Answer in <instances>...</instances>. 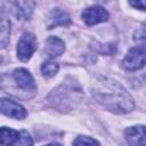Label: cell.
Returning <instances> with one entry per match:
<instances>
[{
  "mask_svg": "<svg viewBox=\"0 0 146 146\" xmlns=\"http://www.w3.org/2000/svg\"><path fill=\"white\" fill-rule=\"evenodd\" d=\"M145 64V50L144 46L131 48L122 60V66L128 71H136Z\"/></svg>",
  "mask_w": 146,
  "mask_h": 146,
  "instance_id": "cell-4",
  "label": "cell"
},
{
  "mask_svg": "<svg viewBox=\"0 0 146 146\" xmlns=\"http://www.w3.org/2000/svg\"><path fill=\"white\" fill-rule=\"evenodd\" d=\"M59 70V65L55 62V60H46L42 65H41V73L43 74V76L46 78H52L57 74Z\"/></svg>",
  "mask_w": 146,
  "mask_h": 146,
  "instance_id": "cell-13",
  "label": "cell"
},
{
  "mask_svg": "<svg viewBox=\"0 0 146 146\" xmlns=\"http://www.w3.org/2000/svg\"><path fill=\"white\" fill-rule=\"evenodd\" d=\"M125 139L132 146H145V127L132 125L124 131Z\"/></svg>",
  "mask_w": 146,
  "mask_h": 146,
  "instance_id": "cell-8",
  "label": "cell"
},
{
  "mask_svg": "<svg viewBox=\"0 0 146 146\" xmlns=\"http://www.w3.org/2000/svg\"><path fill=\"white\" fill-rule=\"evenodd\" d=\"M9 6V10L17 19H29L35 3L33 1H13L7 3Z\"/></svg>",
  "mask_w": 146,
  "mask_h": 146,
  "instance_id": "cell-7",
  "label": "cell"
},
{
  "mask_svg": "<svg viewBox=\"0 0 146 146\" xmlns=\"http://www.w3.org/2000/svg\"><path fill=\"white\" fill-rule=\"evenodd\" d=\"M65 50L64 42L57 36H49L44 42V52L50 57L60 56Z\"/></svg>",
  "mask_w": 146,
  "mask_h": 146,
  "instance_id": "cell-9",
  "label": "cell"
},
{
  "mask_svg": "<svg viewBox=\"0 0 146 146\" xmlns=\"http://www.w3.org/2000/svg\"><path fill=\"white\" fill-rule=\"evenodd\" d=\"M130 5L131 6H133L135 8H138V9H140V10H145V1H137V2H133V1H131L130 2Z\"/></svg>",
  "mask_w": 146,
  "mask_h": 146,
  "instance_id": "cell-16",
  "label": "cell"
},
{
  "mask_svg": "<svg viewBox=\"0 0 146 146\" xmlns=\"http://www.w3.org/2000/svg\"><path fill=\"white\" fill-rule=\"evenodd\" d=\"M38 48V41L33 33L25 32L17 43V57L22 62H27Z\"/></svg>",
  "mask_w": 146,
  "mask_h": 146,
  "instance_id": "cell-2",
  "label": "cell"
},
{
  "mask_svg": "<svg viewBox=\"0 0 146 146\" xmlns=\"http://www.w3.org/2000/svg\"><path fill=\"white\" fill-rule=\"evenodd\" d=\"M11 78L16 86L22 90V92H27L32 97L36 91V86L33 76L26 68H16L11 73Z\"/></svg>",
  "mask_w": 146,
  "mask_h": 146,
  "instance_id": "cell-3",
  "label": "cell"
},
{
  "mask_svg": "<svg viewBox=\"0 0 146 146\" xmlns=\"http://www.w3.org/2000/svg\"><path fill=\"white\" fill-rule=\"evenodd\" d=\"M73 146H99V143L88 136H78L73 141Z\"/></svg>",
  "mask_w": 146,
  "mask_h": 146,
  "instance_id": "cell-14",
  "label": "cell"
},
{
  "mask_svg": "<svg viewBox=\"0 0 146 146\" xmlns=\"http://www.w3.org/2000/svg\"><path fill=\"white\" fill-rule=\"evenodd\" d=\"M1 62H2V59H1V57H0V64H1Z\"/></svg>",
  "mask_w": 146,
  "mask_h": 146,
  "instance_id": "cell-18",
  "label": "cell"
},
{
  "mask_svg": "<svg viewBox=\"0 0 146 146\" xmlns=\"http://www.w3.org/2000/svg\"><path fill=\"white\" fill-rule=\"evenodd\" d=\"M71 23L68 14H66L63 10H54L51 16H50V23H49V29L56 27L58 25H68Z\"/></svg>",
  "mask_w": 146,
  "mask_h": 146,
  "instance_id": "cell-12",
  "label": "cell"
},
{
  "mask_svg": "<svg viewBox=\"0 0 146 146\" xmlns=\"http://www.w3.org/2000/svg\"><path fill=\"white\" fill-rule=\"evenodd\" d=\"M82 19L87 25H95L98 23L106 22L110 17L107 10L100 6H92L89 8H86L81 14Z\"/></svg>",
  "mask_w": 146,
  "mask_h": 146,
  "instance_id": "cell-5",
  "label": "cell"
},
{
  "mask_svg": "<svg viewBox=\"0 0 146 146\" xmlns=\"http://www.w3.org/2000/svg\"><path fill=\"white\" fill-rule=\"evenodd\" d=\"M0 111L11 117V119H16V120H23L26 117L27 112L25 111V108L19 105L18 103L9 99V98H1L0 99Z\"/></svg>",
  "mask_w": 146,
  "mask_h": 146,
  "instance_id": "cell-6",
  "label": "cell"
},
{
  "mask_svg": "<svg viewBox=\"0 0 146 146\" xmlns=\"http://www.w3.org/2000/svg\"><path fill=\"white\" fill-rule=\"evenodd\" d=\"M92 94L102 106L116 114L129 113L135 107L130 94L120 83L111 79H102L100 88H96Z\"/></svg>",
  "mask_w": 146,
  "mask_h": 146,
  "instance_id": "cell-1",
  "label": "cell"
},
{
  "mask_svg": "<svg viewBox=\"0 0 146 146\" xmlns=\"http://www.w3.org/2000/svg\"><path fill=\"white\" fill-rule=\"evenodd\" d=\"M14 146H33V140L32 137L30 136V133L25 130L21 131L18 135V139L17 141L14 144Z\"/></svg>",
  "mask_w": 146,
  "mask_h": 146,
  "instance_id": "cell-15",
  "label": "cell"
},
{
  "mask_svg": "<svg viewBox=\"0 0 146 146\" xmlns=\"http://www.w3.org/2000/svg\"><path fill=\"white\" fill-rule=\"evenodd\" d=\"M10 36V21L5 16L3 10L0 9V48H5L9 42Z\"/></svg>",
  "mask_w": 146,
  "mask_h": 146,
  "instance_id": "cell-10",
  "label": "cell"
},
{
  "mask_svg": "<svg viewBox=\"0 0 146 146\" xmlns=\"http://www.w3.org/2000/svg\"><path fill=\"white\" fill-rule=\"evenodd\" d=\"M44 146H62V145L58 144V143H51V144H48V145H44Z\"/></svg>",
  "mask_w": 146,
  "mask_h": 146,
  "instance_id": "cell-17",
  "label": "cell"
},
{
  "mask_svg": "<svg viewBox=\"0 0 146 146\" xmlns=\"http://www.w3.org/2000/svg\"><path fill=\"white\" fill-rule=\"evenodd\" d=\"M18 131L7 128V127H1L0 128V145L2 146H11L14 145L17 139H18Z\"/></svg>",
  "mask_w": 146,
  "mask_h": 146,
  "instance_id": "cell-11",
  "label": "cell"
}]
</instances>
